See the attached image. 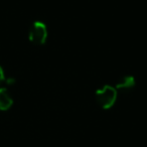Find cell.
<instances>
[{"label": "cell", "instance_id": "obj_5", "mask_svg": "<svg viewBox=\"0 0 147 147\" xmlns=\"http://www.w3.org/2000/svg\"><path fill=\"white\" fill-rule=\"evenodd\" d=\"M4 71H3V69L1 67V65H0V84L4 81Z\"/></svg>", "mask_w": 147, "mask_h": 147}, {"label": "cell", "instance_id": "obj_1", "mask_svg": "<svg viewBox=\"0 0 147 147\" xmlns=\"http://www.w3.org/2000/svg\"><path fill=\"white\" fill-rule=\"evenodd\" d=\"M118 91L116 88L110 85H105L98 89L95 94V98L98 105L103 109H110L115 105L117 101Z\"/></svg>", "mask_w": 147, "mask_h": 147}, {"label": "cell", "instance_id": "obj_4", "mask_svg": "<svg viewBox=\"0 0 147 147\" xmlns=\"http://www.w3.org/2000/svg\"><path fill=\"white\" fill-rule=\"evenodd\" d=\"M13 105V99L6 88H0V110L7 111Z\"/></svg>", "mask_w": 147, "mask_h": 147}, {"label": "cell", "instance_id": "obj_3", "mask_svg": "<svg viewBox=\"0 0 147 147\" xmlns=\"http://www.w3.org/2000/svg\"><path fill=\"white\" fill-rule=\"evenodd\" d=\"M136 86V80L133 76L131 75H125L122 78L119 79V81L116 83V88L117 91L120 92H130Z\"/></svg>", "mask_w": 147, "mask_h": 147}, {"label": "cell", "instance_id": "obj_2", "mask_svg": "<svg viewBox=\"0 0 147 147\" xmlns=\"http://www.w3.org/2000/svg\"><path fill=\"white\" fill-rule=\"evenodd\" d=\"M49 36L47 27L42 21H34L31 24L28 32V38L32 43L36 45H42L45 43Z\"/></svg>", "mask_w": 147, "mask_h": 147}]
</instances>
